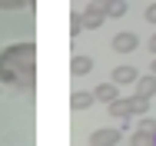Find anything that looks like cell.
<instances>
[{"label":"cell","mask_w":156,"mask_h":146,"mask_svg":"<svg viewBox=\"0 0 156 146\" xmlns=\"http://www.w3.org/2000/svg\"><path fill=\"white\" fill-rule=\"evenodd\" d=\"M0 83L13 90H33L37 87V43H10L0 53Z\"/></svg>","instance_id":"1"},{"label":"cell","mask_w":156,"mask_h":146,"mask_svg":"<svg viewBox=\"0 0 156 146\" xmlns=\"http://www.w3.org/2000/svg\"><path fill=\"white\" fill-rule=\"evenodd\" d=\"M103 20H106V3H100V0H90V7L80 13V23H83V30H96V27H103Z\"/></svg>","instance_id":"2"},{"label":"cell","mask_w":156,"mask_h":146,"mask_svg":"<svg viewBox=\"0 0 156 146\" xmlns=\"http://www.w3.org/2000/svg\"><path fill=\"white\" fill-rule=\"evenodd\" d=\"M120 136H123V130H120V126L93 130V133H90V146H116V143H120Z\"/></svg>","instance_id":"3"},{"label":"cell","mask_w":156,"mask_h":146,"mask_svg":"<svg viewBox=\"0 0 156 146\" xmlns=\"http://www.w3.org/2000/svg\"><path fill=\"white\" fill-rule=\"evenodd\" d=\"M136 47H140V40H136V33H129V30H123V33L113 37V50H116V53H133Z\"/></svg>","instance_id":"4"},{"label":"cell","mask_w":156,"mask_h":146,"mask_svg":"<svg viewBox=\"0 0 156 146\" xmlns=\"http://www.w3.org/2000/svg\"><path fill=\"white\" fill-rule=\"evenodd\" d=\"M136 66H129V63H120L116 70H113V83L116 87H129V83H136Z\"/></svg>","instance_id":"5"},{"label":"cell","mask_w":156,"mask_h":146,"mask_svg":"<svg viewBox=\"0 0 156 146\" xmlns=\"http://www.w3.org/2000/svg\"><path fill=\"white\" fill-rule=\"evenodd\" d=\"M133 93L136 96H146V100H153L156 96V73H150V77H136V83H133Z\"/></svg>","instance_id":"6"},{"label":"cell","mask_w":156,"mask_h":146,"mask_svg":"<svg viewBox=\"0 0 156 146\" xmlns=\"http://www.w3.org/2000/svg\"><path fill=\"white\" fill-rule=\"evenodd\" d=\"M93 96L100 100V103H106V106H110L113 100H120V90H116V83L110 80V83H100V87L93 90Z\"/></svg>","instance_id":"7"},{"label":"cell","mask_w":156,"mask_h":146,"mask_svg":"<svg viewBox=\"0 0 156 146\" xmlns=\"http://www.w3.org/2000/svg\"><path fill=\"white\" fill-rule=\"evenodd\" d=\"M90 70H93V60L87 57V53H76V57L70 60V73L73 77H87Z\"/></svg>","instance_id":"8"},{"label":"cell","mask_w":156,"mask_h":146,"mask_svg":"<svg viewBox=\"0 0 156 146\" xmlns=\"http://www.w3.org/2000/svg\"><path fill=\"white\" fill-rule=\"evenodd\" d=\"M110 113L120 116V119L133 116V96H120V100H113V103H110Z\"/></svg>","instance_id":"9"},{"label":"cell","mask_w":156,"mask_h":146,"mask_svg":"<svg viewBox=\"0 0 156 146\" xmlns=\"http://www.w3.org/2000/svg\"><path fill=\"white\" fill-rule=\"evenodd\" d=\"M93 103H96L93 90H76V93L70 96V106H73V110H87V106H93Z\"/></svg>","instance_id":"10"},{"label":"cell","mask_w":156,"mask_h":146,"mask_svg":"<svg viewBox=\"0 0 156 146\" xmlns=\"http://www.w3.org/2000/svg\"><path fill=\"white\" fill-rule=\"evenodd\" d=\"M126 10H129V3L126 0H106V17H126Z\"/></svg>","instance_id":"11"},{"label":"cell","mask_w":156,"mask_h":146,"mask_svg":"<svg viewBox=\"0 0 156 146\" xmlns=\"http://www.w3.org/2000/svg\"><path fill=\"white\" fill-rule=\"evenodd\" d=\"M146 113H150V100L133 93V116H146Z\"/></svg>","instance_id":"12"},{"label":"cell","mask_w":156,"mask_h":146,"mask_svg":"<svg viewBox=\"0 0 156 146\" xmlns=\"http://www.w3.org/2000/svg\"><path fill=\"white\" fill-rule=\"evenodd\" d=\"M37 0H0V10H23V7H33Z\"/></svg>","instance_id":"13"},{"label":"cell","mask_w":156,"mask_h":146,"mask_svg":"<svg viewBox=\"0 0 156 146\" xmlns=\"http://www.w3.org/2000/svg\"><path fill=\"white\" fill-rule=\"evenodd\" d=\"M129 146H156V143H153V133H140V130H136Z\"/></svg>","instance_id":"14"},{"label":"cell","mask_w":156,"mask_h":146,"mask_svg":"<svg viewBox=\"0 0 156 146\" xmlns=\"http://www.w3.org/2000/svg\"><path fill=\"white\" fill-rule=\"evenodd\" d=\"M136 130H140V133H156V119H153V116H140Z\"/></svg>","instance_id":"15"},{"label":"cell","mask_w":156,"mask_h":146,"mask_svg":"<svg viewBox=\"0 0 156 146\" xmlns=\"http://www.w3.org/2000/svg\"><path fill=\"white\" fill-rule=\"evenodd\" d=\"M146 20H150V23H156V0L146 7Z\"/></svg>","instance_id":"16"},{"label":"cell","mask_w":156,"mask_h":146,"mask_svg":"<svg viewBox=\"0 0 156 146\" xmlns=\"http://www.w3.org/2000/svg\"><path fill=\"white\" fill-rule=\"evenodd\" d=\"M150 53H153V57H156V33H153V37H150Z\"/></svg>","instance_id":"17"},{"label":"cell","mask_w":156,"mask_h":146,"mask_svg":"<svg viewBox=\"0 0 156 146\" xmlns=\"http://www.w3.org/2000/svg\"><path fill=\"white\" fill-rule=\"evenodd\" d=\"M153 73H156V57H153Z\"/></svg>","instance_id":"18"},{"label":"cell","mask_w":156,"mask_h":146,"mask_svg":"<svg viewBox=\"0 0 156 146\" xmlns=\"http://www.w3.org/2000/svg\"><path fill=\"white\" fill-rule=\"evenodd\" d=\"M153 143H156V133H153Z\"/></svg>","instance_id":"19"}]
</instances>
